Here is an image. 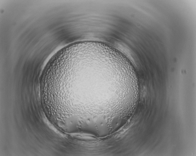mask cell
<instances>
[{"label": "cell", "instance_id": "1", "mask_svg": "<svg viewBox=\"0 0 196 156\" xmlns=\"http://www.w3.org/2000/svg\"><path fill=\"white\" fill-rule=\"evenodd\" d=\"M130 80L119 52L91 46L80 49L69 71L67 84L76 111L95 113L118 105Z\"/></svg>", "mask_w": 196, "mask_h": 156}]
</instances>
